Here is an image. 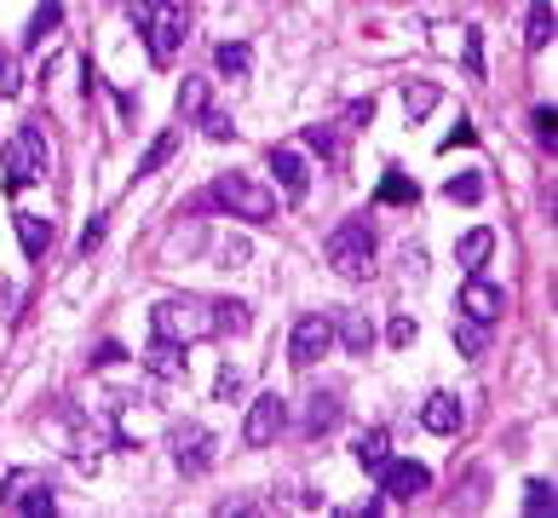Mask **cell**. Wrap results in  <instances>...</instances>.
I'll return each mask as SVG.
<instances>
[{
	"instance_id": "obj_1",
	"label": "cell",
	"mask_w": 558,
	"mask_h": 518,
	"mask_svg": "<svg viewBox=\"0 0 558 518\" xmlns=\"http://www.w3.org/2000/svg\"><path fill=\"white\" fill-rule=\"evenodd\" d=\"M150 329L156 341H173V346H196V341H213V306L208 300H190V294H168V300L150 306Z\"/></svg>"
},
{
	"instance_id": "obj_2",
	"label": "cell",
	"mask_w": 558,
	"mask_h": 518,
	"mask_svg": "<svg viewBox=\"0 0 558 518\" xmlns=\"http://www.w3.org/2000/svg\"><path fill=\"white\" fill-rule=\"evenodd\" d=\"M323 259H328L334 276H346V283H363V276L374 271V231L363 225V219H346V225L328 236Z\"/></svg>"
},
{
	"instance_id": "obj_3",
	"label": "cell",
	"mask_w": 558,
	"mask_h": 518,
	"mask_svg": "<svg viewBox=\"0 0 558 518\" xmlns=\"http://www.w3.org/2000/svg\"><path fill=\"white\" fill-rule=\"evenodd\" d=\"M138 24H145L156 64H173L178 47H185V7L178 0H138Z\"/></svg>"
},
{
	"instance_id": "obj_4",
	"label": "cell",
	"mask_w": 558,
	"mask_h": 518,
	"mask_svg": "<svg viewBox=\"0 0 558 518\" xmlns=\"http://www.w3.org/2000/svg\"><path fill=\"white\" fill-rule=\"evenodd\" d=\"M213 202L225 208V213H236V219H248V225H265V219H276V196L259 185V178H248V173H225V178H213Z\"/></svg>"
},
{
	"instance_id": "obj_5",
	"label": "cell",
	"mask_w": 558,
	"mask_h": 518,
	"mask_svg": "<svg viewBox=\"0 0 558 518\" xmlns=\"http://www.w3.org/2000/svg\"><path fill=\"white\" fill-rule=\"evenodd\" d=\"M0 507L17 513V518H47L58 502H52V484L35 467H12L7 484H0Z\"/></svg>"
},
{
	"instance_id": "obj_6",
	"label": "cell",
	"mask_w": 558,
	"mask_h": 518,
	"mask_svg": "<svg viewBox=\"0 0 558 518\" xmlns=\"http://www.w3.org/2000/svg\"><path fill=\"white\" fill-rule=\"evenodd\" d=\"M0 168H7V190L35 185V178L47 173V138H41V127H24V133H17L12 145L0 150Z\"/></svg>"
},
{
	"instance_id": "obj_7",
	"label": "cell",
	"mask_w": 558,
	"mask_h": 518,
	"mask_svg": "<svg viewBox=\"0 0 558 518\" xmlns=\"http://www.w3.org/2000/svg\"><path fill=\"white\" fill-rule=\"evenodd\" d=\"M328 351H334V317L306 311L300 323H294V334H288V363L294 369H311L317 357H328Z\"/></svg>"
},
{
	"instance_id": "obj_8",
	"label": "cell",
	"mask_w": 558,
	"mask_h": 518,
	"mask_svg": "<svg viewBox=\"0 0 558 518\" xmlns=\"http://www.w3.org/2000/svg\"><path fill=\"white\" fill-rule=\"evenodd\" d=\"M501 311H507V294L484 283V276H467V288H461V317H472V323H501Z\"/></svg>"
},
{
	"instance_id": "obj_9",
	"label": "cell",
	"mask_w": 558,
	"mask_h": 518,
	"mask_svg": "<svg viewBox=\"0 0 558 518\" xmlns=\"http://www.w3.org/2000/svg\"><path fill=\"white\" fill-rule=\"evenodd\" d=\"M283 421H288L283 397H276V392H259V397H253V409H248V427H243V437H248V444H271V437L283 432Z\"/></svg>"
},
{
	"instance_id": "obj_10",
	"label": "cell",
	"mask_w": 558,
	"mask_h": 518,
	"mask_svg": "<svg viewBox=\"0 0 558 518\" xmlns=\"http://www.w3.org/2000/svg\"><path fill=\"white\" fill-rule=\"evenodd\" d=\"M426 484H432V472L421 461H386L381 467V490L392 502H414V495H426Z\"/></svg>"
},
{
	"instance_id": "obj_11",
	"label": "cell",
	"mask_w": 558,
	"mask_h": 518,
	"mask_svg": "<svg viewBox=\"0 0 558 518\" xmlns=\"http://www.w3.org/2000/svg\"><path fill=\"white\" fill-rule=\"evenodd\" d=\"M271 173H276V185L288 190V202H300V196L311 190V168H306V156L294 150V145H276L271 150Z\"/></svg>"
},
{
	"instance_id": "obj_12",
	"label": "cell",
	"mask_w": 558,
	"mask_h": 518,
	"mask_svg": "<svg viewBox=\"0 0 558 518\" xmlns=\"http://www.w3.org/2000/svg\"><path fill=\"white\" fill-rule=\"evenodd\" d=\"M173 461L185 467V472H202V467L213 461V437H208L202 427H178V432H173Z\"/></svg>"
},
{
	"instance_id": "obj_13",
	"label": "cell",
	"mask_w": 558,
	"mask_h": 518,
	"mask_svg": "<svg viewBox=\"0 0 558 518\" xmlns=\"http://www.w3.org/2000/svg\"><path fill=\"white\" fill-rule=\"evenodd\" d=\"M489 254H495V231H467L461 243H455V266H461L467 276H484V266H489Z\"/></svg>"
},
{
	"instance_id": "obj_14",
	"label": "cell",
	"mask_w": 558,
	"mask_h": 518,
	"mask_svg": "<svg viewBox=\"0 0 558 518\" xmlns=\"http://www.w3.org/2000/svg\"><path fill=\"white\" fill-rule=\"evenodd\" d=\"M145 363H150L156 381H168V386L185 381V346H173V341H156V346L145 351Z\"/></svg>"
},
{
	"instance_id": "obj_15",
	"label": "cell",
	"mask_w": 558,
	"mask_h": 518,
	"mask_svg": "<svg viewBox=\"0 0 558 518\" xmlns=\"http://www.w3.org/2000/svg\"><path fill=\"white\" fill-rule=\"evenodd\" d=\"M421 421H426V432L455 437V432H461V404H455L449 392H432V397H426V409H421Z\"/></svg>"
},
{
	"instance_id": "obj_16",
	"label": "cell",
	"mask_w": 558,
	"mask_h": 518,
	"mask_svg": "<svg viewBox=\"0 0 558 518\" xmlns=\"http://www.w3.org/2000/svg\"><path fill=\"white\" fill-rule=\"evenodd\" d=\"M12 219H17V243H24V254H29V259H41L47 243H52V225H47L41 213H24V208H17Z\"/></svg>"
},
{
	"instance_id": "obj_17",
	"label": "cell",
	"mask_w": 558,
	"mask_h": 518,
	"mask_svg": "<svg viewBox=\"0 0 558 518\" xmlns=\"http://www.w3.org/2000/svg\"><path fill=\"white\" fill-rule=\"evenodd\" d=\"M334 334L346 341V351H369L374 346V323L363 311H340V317H334Z\"/></svg>"
},
{
	"instance_id": "obj_18",
	"label": "cell",
	"mask_w": 558,
	"mask_h": 518,
	"mask_svg": "<svg viewBox=\"0 0 558 518\" xmlns=\"http://www.w3.org/2000/svg\"><path fill=\"white\" fill-rule=\"evenodd\" d=\"M351 455H357V467L381 472V467L392 461V437H386V432H363V437L351 444Z\"/></svg>"
},
{
	"instance_id": "obj_19",
	"label": "cell",
	"mask_w": 558,
	"mask_h": 518,
	"mask_svg": "<svg viewBox=\"0 0 558 518\" xmlns=\"http://www.w3.org/2000/svg\"><path fill=\"white\" fill-rule=\"evenodd\" d=\"M334 421H340V397H334V392H317L311 404H306V432L317 437V432H328Z\"/></svg>"
},
{
	"instance_id": "obj_20",
	"label": "cell",
	"mask_w": 558,
	"mask_h": 518,
	"mask_svg": "<svg viewBox=\"0 0 558 518\" xmlns=\"http://www.w3.org/2000/svg\"><path fill=\"white\" fill-rule=\"evenodd\" d=\"M381 202H392V208H414V202H421V185H414V178H404L397 168H386V178H381Z\"/></svg>"
},
{
	"instance_id": "obj_21",
	"label": "cell",
	"mask_w": 558,
	"mask_h": 518,
	"mask_svg": "<svg viewBox=\"0 0 558 518\" xmlns=\"http://www.w3.org/2000/svg\"><path fill=\"white\" fill-rule=\"evenodd\" d=\"M547 41H553V7H547V0H535V7H530V24H524V47L542 52Z\"/></svg>"
},
{
	"instance_id": "obj_22",
	"label": "cell",
	"mask_w": 558,
	"mask_h": 518,
	"mask_svg": "<svg viewBox=\"0 0 558 518\" xmlns=\"http://www.w3.org/2000/svg\"><path fill=\"white\" fill-rule=\"evenodd\" d=\"M248 323H253V317H248L243 300H219V306H213V329H219V334H248Z\"/></svg>"
},
{
	"instance_id": "obj_23",
	"label": "cell",
	"mask_w": 558,
	"mask_h": 518,
	"mask_svg": "<svg viewBox=\"0 0 558 518\" xmlns=\"http://www.w3.org/2000/svg\"><path fill=\"white\" fill-rule=\"evenodd\" d=\"M404 110H409V122H426V115L437 110V87H432V82L404 87Z\"/></svg>"
},
{
	"instance_id": "obj_24",
	"label": "cell",
	"mask_w": 558,
	"mask_h": 518,
	"mask_svg": "<svg viewBox=\"0 0 558 518\" xmlns=\"http://www.w3.org/2000/svg\"><path fill=\"white\" fill-rule=\"evenodd\" d=\"M202 110H208V82H202V75H190L185 92H178V122H196Z\"/></svg>"
},
{
	"instance_id": "obj_25",
	"label": "cell",
	"mask_w": 558,
	"mask_h": 518,
	"mask_svg": "<svg viewBox=\"0 0 558 518\" xmlns=\"http://www.w3.org/2000/svg\"><path fill=\"white\" fill-rule=\"evenodd\" d=\"M213 64L225 70V75H248V64H253V52H248L243 41H219V52H213Z\"/></svg>"
},
{
	"instance_id": "obj_26",
	"label": "cell",
	"mask_w": 558,
	"mask_h": 518,
	"mask_svg": "<svg viewBox=\"0 0 558 518\" xmlns=\"http://www.w3.org/2000/svg\"><path fill=\"white\" fill-rule=\"evenodd\" d=\"M553 507H558L553 484H547V478H530V484H524V513H530V518H542V513H553Z\"/></svg>"
},
{
	"instance_id": "obj_27",
	"label": "cell",
	"mask_w": 558,
	"mask_h": 518,
	"mask_svg": "<svg viewBox=\"0 0 558 518\" xmlns=\"http://www.w3.org/2000/svg\"><path fill=\"white\" fill-rule=\"evenodd\" d=\"M52 35H58V0H47V7H41V12L29 17V47L52 41Z\"/></svg>"
},
{
	"instance_id": "obj_28",
	"label": "cell",
	"mask_w": 558,
	"mask_h": 518,
	"mask_svg": "<svg viewBox=\"0 0 558 518\" xmlns=\"http://www.w3.org/2000/svg\"><path fill=\"white\" fill-rule=\"evenodd\" d=\"M455 341H461L467 357H484V323H472V317H455Z\"/></svg>"
},
{
	"instance_id": "obj_29",
	"label": "cell",
	"mask_w": 558,
	"mask_h": 518,
	"mask_svg": "<svg viewBox=\"0 0 558 518\" xmlns=\"http://www.w3.org/2000/svg\"><path fill=\"white\" fill-rule=\"evenodd\" d=\"M173 150H178V127H168V133H162V138H156V145L145 150V168H138V173H156V168H162Z\"/></svg>"
},
{
	"instance_id": "obj_30",
	"label": "cell",
	"mask_w": 558,
	"mask_h": 518,
	"mask_svg": "<svg viewBox=\"0 0 558 518\" xmlns=\"http://www.w3.org/2000/svg\"><path fill=\"white\" fill-rule=\"evenodd\" d=\"M196 122H202V133L219 138V145H225V138H236V127H231V115H225V110H202Z\"/></svg>"
},
{
	"instance_id": "obj_31",
	"label": "cell",
	"mask_w": 558,
	"mask_h": 518,
	"mask_svg": "<svg viewBox=\"0 0 558 518\" xmlns=\"http://www.w3.org/2000/svg\"><path fill=\"white\" fill-rule=\"evenodd\" d=\"M478 196H484V178H478V173L449 178V202H478Z\"/></svg>"
},
{
	"instance_id": "obj_32",
	"label": "cell",
	"mask_w": 558,
	"mask_h": 518,
	"mask_svg": "<svg viewBox=\"0 0 558 518\" xmlns=\"http://www.w3.org/2000/svg\"><path fill=\"white\" fill-rule=\"evenodd\" d=\"M467 75L484 82V29H467Z\"/></svg>"
},
{
	"instance_id": "obj_33",
	"label": "cell",
	"mask_w": 558,
	"mask_h": 518,
	"mask_svg": "<svg viewBox=\"0 0 558 518\" xmlns=\"http://www.w3.org/2000/svg\"><path fill=\"white\" fill-rule=\"evenodd\" d=\"M17 87H24V75H17V64H12V52H0V98H12Z\"/></svg>"
},
{
	"instance_id": "obj_34",
	"label": "cell",
	"mask_w": 558,
	"mask_h": 518,
	"mask_svg": "<svg viewBox=\"0 0 558 518\" xmlns=\"http://www.w3.org/2000/svg\"><path fill=\"white\" fill-rule=\"evenodd\" d=\"M213 392H219V404H231V397L243 392V369H219V386Z\"/></svg>"
},
{
	"instance_id": "obj_35",
	"label": "cell",
	"mask_w": 558,
	"mask_h": 518,
	"mask_svg": "<svg viewBox=\"0 0 558 518\" xmlns=\"http://www.w3.org/2000/svg\"><path fill=\"white\" fill-rule=\"evenodd\" d=\"M386 341H392V346H414V323H409V317H392V323H386Z\"/></svg>"
},
{
	"instance_id": "obj_36",
	"label": "cell",
	"mask_w": 558,
	"mask_h": 518,
	"mask_svg": "<svg viewBox=\"0 0 558 518\" xmlns=\"http://www.w3.org/2000/svg\"><path fill=\"white\" fill-rule=\"evenodd\" d=\"M553 122H558V115H553V104H542V110H535V138H542V145H553V133H558Z\"/></svg>"
},
{
	"instance_id": "obj_37",
	"label": "cell",
	"mask_w": 558,
	"mask_h": 518,
	"mask_svg": "<svg viewBox=\"0 0 558 518\" xmlns=\"http://www.w3.org/2000/svg\"><path fill=\"white\" fill-rule=\"evenodd\" d=\"M122 357H127V346H115V341H104V346L92 351V363H98V369H110V363H122Z\"/></svg>"
},
{
	"instance_id": "obj_38",
	"label": "cell",
	"mask_w": 558,
	"mask_h": 518,
	"mask_svg": "<svg viewBox=\"0 0 558 518\" xmlns=\"http://www.w3.org/2000/svg\"><path fill=\"white\" fill-rule=\"evenodd\" d=\"M346 122H351V127H369V122H374V98H363V104H346Z\"/></svg>"
},
{
	"instance_id": "obj_39",
	"label": "cell",
	"mask_w": 558,
	"mask_h": 518,
	"mask_svg": "<svg viewBox=\"0 0 558 518\" xmlns=\"http://www.w3.org/2000/svg\"><path fill=\"white\" fill-rule=\"evenodd\" d=\"M472 138H478V133H472V127H455V133H449V138H444V150H455V145H472Z\"/></svg>"
}]
</instances>
